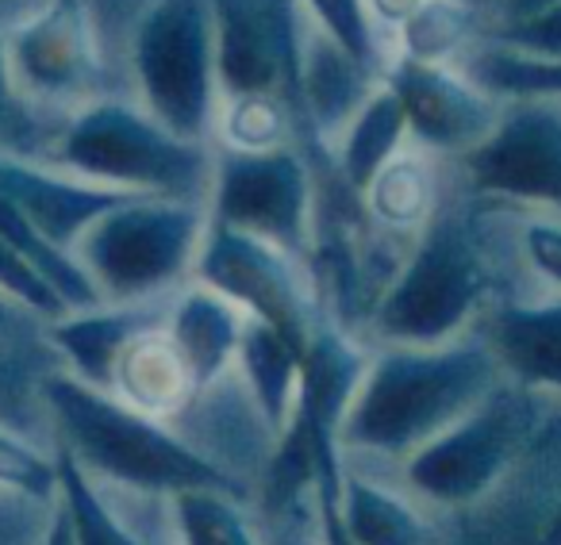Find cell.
I'll use <instances>...</instances> for the list:
<instances>
[{"label":"cell","mask_w":561,"mask_h":545,"mask_svg":"<svg viewBox=\"0 0 561 545\" xmlns=\"http://www.w3.org/2000/svg\"><path fill=\"white\" fill-rule=\"evenodd\" d=\"M500 381L477 331L443 346H369L366 376L339 422V457L358 468H400Z\"/></svg>","instance_id":"6da1fadb"},{"label":"cell","mask_w":561,"mask_h":545,"mask_svg":"<svg viewBox=\"0 0 561 545\" xmlns=\"http://www.w3.org/2000/svg\"><path fill=\"white\" fill-rule=\"evenodd\" d=\"M492 300H500V269L484 239L481 204L454 173L446 200L377 297L362 338L369 346H443L473 335Z\"/></svg>","instance_id":"7a4b0ae2"},{"label":"cell","mask_w":561,"mask_h":545,"mask_svg":"<svg viewBox=\"0 0 561 545\" xmlns=\"http://www.w3.org/2000/svg\"><path fill=\"white\" fill-rule=\"evenodd\" d=\"M39 396L55 422L58 450L101 488L158 499H170L185 488L234 491L165 422L131 411L112 392L89 389L58 369L39 381Z\"/></svg>","instance_id":"3957f363"},{"label":"cell","mask_w":561,"mask_h":545,"mask_svg":"<svg viewBox=\"0 0 561 545\" xmlns=\"http://www.w3.org/2000/svg\"><path fill=\"white\" fill-rule=\"evenodd\" d=\"M50 162L104 188L208 204L211 147L165 131L127 96H96L66 116Z\"/></svg>","instance_id":"277c9868"},{"label":"cell","mask_w":561,"mask_h":545,"mask_svg":"<svg viewBox=\"0 0 561 545\" xmlns=\"http://www.w3.org/2000/svg\"><path fill=\"white\" fill-rule=\"evenodd\" d=\"M131 101L185 142L211 147L219 116L208 0H142L127 27Z\"/></svg>","instance_id":"5b68a950"},{"label":"cell","mask_w":561,"mask_h":545,"mask_svg":"<svg viewBox=\"0 0 561 545\" xmlns=\"http://www.w3.org/2000/svg\"><path fill=\"white\" fill-rule=\"evenodd\" d=\"M204 231L208 204L131 196L81 234L73 257L101 304H147L193 281Z\"/></svg>","instance_id":"8992f818"},{"label":"cell","mask_w":561,"mask_h":545,"mask_svg":"<svg viewBox=\"0 0 561 545\" xmlns=\"http://www.w3.org/2000/svg\"><path fill=\"white\" fill-rule=\"evenodd\" d=\"M546 399L500 381L466 419L423 445L415 457L397 468L400 484L420 499L423 507L438 511H466L504 488L523 457L535 445L538 411Z\"/></svg>","instance_id":"52a82bcc"},{"label":"cell","mask_w":561,"mask_h":545,"mask_svg":"<svg viewBox=\"0 0 561 545\" xmlns=\"http://www.w3.org/2000/svg\"><path fill=\"white\" fill-rule=\"evenodd\" d=\"M320 216V170L305 147L265 154L211 147L208 219L305 257Z\"/></svg>","instance_id":"ba28073f"},{"label":"cell","mask_w":561,"mask_h":545,"mask_svg":"<svg viewBox=\"0 0 561 545\" xmlns=\"http://www.w3.org/2000/svg\"><path fill=\"white\" fill-rule=\"evenodd\" d=\"M193 281L216 289L250 320L280 331L300 350L316 323L328 315L305 257L211 219L193 265Z\"/></svg>","instance_id":"9c48e42d"},{"label":"cell","mask_w":561,"mask_h":545,"mask_svg":"<svg viewBox=\"0 0 561 545\" xmlns=\"http://www.w3.org/2000/svg\"><path fill=\"white\" fill-rule=\"evenodd\" d=\"M450 165L477 200L561 216V104H504L489 139Z\"/></svg>","instance_id":"30bf717a"},{"label":"cell","mask_w":561,"mask_h":545,"mask_svg":"<svg viewBox=\"0 0 561 545\" xmlns=\"http://www.w3.org/2000/svg\"><path fill=\"white\" fill-rule=\"evenodd\" d=\"M4 43L24 104L39 101L73 112L104 96V50L85 0H43Z\"/></svg>","instance_id":"8fae6325"},{"label":"cell","mask_w":561,"mask_h":545,"mask_svg":"<svg viewBox=\"0 0 561 545\" xmlns=\"http://www.w3.org/2000/svg\"><path fill=\"white\" fill-rule=\"evenodd\" d=\"M204 465H211L239 496L254 503L265 476L277 457L280 434L270 427L257 399L242 384V376L227 373L201 389L185 404V411L165 422Z\"/></svg>","instance_id":"7c38bea8"},{"label":"cell","mask_w":561,"mask_h":545,"mask_svg":"<svg viewBox=\"0 0 561 545\" xmlns=\"http://www.w3.org/2000/svg\"><path fill=\"white\" fill-rule=\"evenodd\" d=\"M208 4L216 27L219 101L273 93L293 104L300 47L297 0H208Z\"/></svg>","instance_id":"4fadbf2b"},{"label":"cell","mask_w":561,"mask_h":545,"mask_svg":"<svg viewBox=\"0 0 561 545\" xmlns=\"http://www.w3.org/2000/svg\"><path fill=\"white\" fill-rule=\"evenodd\" d=\"M385 85L400 101L408 124V142L431 158L458 162L489 139L504 104L477 89L458 66H427L392 58Z\"/></svg>","instance_id":"5bb4252c"},{"label":"cell","mask_w":561,"mask_h":545,"mask_svg":"<svg viewBox=\"0 0 561 545\" xmlns=\"http://www.w3.org/2000/svg\"><path fill=\"white\" fill-rule=\"evenodd\" d=\"M0 196H9L12 208H16L43 239L73 254L81 234H85L96 219L108 216L112 208H119V204H127L139 193H119V188L93 185V181L58 170V165H43L24 154L0 150Z\"/></svg>","instance_id":"9a60e30c"},{"label":"cell","mask_w":561,"mask_h":545,"mask_svg":"<svg viewBox=\"0 0 561 545\" xmlns=\"http://www.w3.org/2000/svg\"><path fill=\"white\" fill-rule=\"evenodd\" d=\"M473 331L492 350L504 381L542 399H561V297L530 292L492 300Z\"/></svg>","instance_id":"2e32d148"},{"label":"cell","mask_w":561,"mask_h":545,"mask_svg":"<svg viewBox=\"0 0 561 545\" xmlns=\"http://www.w3.org/2000/svg\"><path fill=\"white\" fill-rule=\"evenodd\" d=\"M165 304L170 297L147 300V304H96L43 323L47 327L43 335H47L50 350H58V358L66 361L62 373H70L89 389L108 392L112 369H116L124 346L142 331L158 327L165 320Z\"/></svg>","instance_id":"e0dca14e"},{"label":"cell","mask_w":561,"mask_h":545,"mask_svg":"<svg viewBox=\"0 0 561 545\" xmlns=\"http://www.w3.org/2000/svg\"><path fill=\"white\" fill-rule=\"evenodd\" d=\"M250 315L234 308L227 297L201 281L181 285L165 304V335L185 358L188 373L196 381V392L208 389L211 381L227 376L239 358L242 331H247Z\"/></svg>","instance_id":"ac0fdd59"},{"label":"cell","mask_w":561,"mask_h":545,"mask_svg":"<svg viewBox=\"0 0 561 545\" xmlns=\"http://www.w3.org/2000/svg\"><path fill=\"white\" fill-rule=\"evenodd\" d=\"M331 503L351 545H431V522L423 503L397 480H385L377 468L346 465Z\"/></svg>","instance_id":"d6986e66"},{"label":"cell","mask_w":561,"mask_h":545,"mask_svg":"<svg viewBox=\"0 0 561 545\" xmlns=\"http://www.w3.org/2000/svg\"><path fill=\"white\" fill-rule=\"evenodd\" d=\"M450 177H454L450 162L431 158L427 150L408 142V147L369 181L366 193L358 196L362 211H366V219L381 234L412 242L415 234L431 223L438 204L446 200Z\"/></svg>","instance_id":"ffe728a7"},{"label":"cell","mask_w":561,"mask_h":545,"mask_svg":"<svg viewBox=\"0 0 561 545\" xmlns=\"http://www.w3.org/2000/svg\"><path fill=\"white\" fill-rule=\"evenodd\" d=\"M108 392L131 411L147 415V419L173 422L185 411L188 399L196 396V381L188 373L185 358L178 353V346L170 343L165 327L158 323V327L142 331L124 346L116 369H112Z\"/></svg>","instance_id":"44dd1931"},{"label":"cell","mask_w":561,"mask_h":545,"mask_svg":"<svg viewBox=\"0 0 561 545\" xmlns=\"http://www.w3.org/2000/svg\"><path fill=\"white\" fill-rule=\"evenodd\" d=\"M408 147V124L400 101L392 96L389 85H381L366 104L358 108V116L343 127L335 142L328 147V165L354 196L366 193V185Z\"/></svg>","instance_id":"7402d4cb"},{"label":"cell","mask_w":561,"mask_h":545,"mask_svg":"<svg viewBox=\"0 0 561 545\" xmlns=\"http://www.w3.org/2000/svg\"><path fill=\"white\" fill-rule=\"evenodd\" d=\"M300 353L305 350L289 343L280 331L250 320L247 331H242L239 358H234V373L242 376V384L250 389V396L257 399L262 415L280 438H285V430L293 427V415H297Z\"/></svg>","instance_id":"603a6c76"},{"label":"cell","mask_w":561,"mask_h":545,"mask_svg":"<svg viewBox=\"0 0 561 545\" xmlns=\"http://www.w3.org/2000/svg\"><path fill=\"white\" fill-rule=\"evenodd\" d=\"M489 12L477 0H423L392 39V58L427 66H454L489 27Z\"/></svg>","instance_id":"cb8c5ba5"},{"label":"cell","mask_w":561,"mask_h":545,"mask_svg":"<svg viewBox=\"0 0 561 545\" xmlns=\"http://www.w3.org/2000/svg\"><path fill=\"white\" fill-rule=\"evenodd\" d=\"M58 461V507L70 522L73 545H158L142 522H135L101 484H93L62 450Z\"/></svg>","instance_id":"d4e9b609"},{"label":"cell","mask_w":561,"mask_h":545,"mask_svg":"<svg viewBox=\"0 0 561 545\" xmlns=\"http://www.w3.org/2000/svg\"><path fill=\"white\" fill-rule=\"evenodd\" d=\"M173 545H265L254 503L227 488H185L170 496Z\"/></svg>","instance_id":"484cf974"},{"label":"cell","mask_w":561,"mask_h":545,"mask_svg":"<svg viewBox=\"0 0 561 545\" xmlns=\"http://www.w3.org/2000/svg\"><path fill=\"white\" fill-rule=\"evenodd\" d=\"M454 66L500 104H515V101L561 104V58H527L477 39Z\"/></svg>","instance_id":"4316f807"},{"label":"cell","mask_w":561,"mask_h":545,"mask_svg":"<svg viewBox=\"0 0 561 545\" xmlns=\"http://www.w3.org/2000/svg\"><path fill=\"white\" fill-rule=\"evenodd\" d=\"M300 119L285 96H231L219 101L211 147L239 150V154H265V150L300 147Z\"/></svg>","instance_id":"83f0119b"},{"label":"cell","mask_w":561,"mask_h":545,"mask_svg":"<svg viewBox=\"0 0 561 545\" xmlns=\"http://www.w3.org/2000/svg\"><path fill=\"white\" fill-rule=\"evenodd\" d=\"M300 9H305V16L312 20L331 43H339L362 70L374 73L377 81H385L392 50H389V43H385V35L377 32L366 0H300Z\"/></svg>","instance_id":"f1b7e54d"},{"label":"cell","mask_w":561,"mask_h":545,"mask_svg":"<svg viewBox=\"0 0 561 545\" xmlns=\"http://www.w3.org/2000/svg\"><path fill=\"white\" fill-rule=\"evenodd\" d=\"M0 488L20 496L55 503L58 499V461L55 453H43L16 430L0 427Z\"/></svg>","instance_id":"f546056e"},{"label":"cell","mask_w":561,"mask_h":545,"mask_svg":"<svg viewBox=\"0 0 561 545\" xmlns=\"http://www.w3.org/2000/svg\"><path fill=\"white\" fill-rule=\"evenodd\" d=\"M0 297H9L12 304L43 323L66 315V304L55 297V289L4 239H0Z\"/></svg>","instance_id":"4dcf8cb0"},{"label":"cell","mask_w":561,"mask_h":545,"mask_svg":"<svg viewBox=\"0 0 561 545\" xmlns=\"http://www.w3.org/2000/svg\"><path fill=\"white\" fill-rule=\"evenodd\" d=\"M481 39L527 58H561V0L546 12H538V16L512 20V24H489Z\"/></svg>","instance_id":"1f68e13d"},{"label":"cell","mask_w":561,"mask_h":545,"mask_svg":"<svg viewBox=\"0 0 561 545\" xmlns=\"http://www.w3.org/2000/svg\"><path fill=\"white\" fill-rule=\"evenodd\" d=\"M257 519H262V542L265 545H323L316 488L265 507V511H257Z\"/></svg>","instance_id":"d6a6232c"},{"label":"cell","mask_w":561,"mask_h":545,"mask_svg":"<svg viewBox=\"0 0 561 545\" xmlns=\"http://www.w3.org/2000/svg\"><path fill=\"white\" fill-rule=\"evenodd\" d=\"M20 108H24V96H20L16 81H12L9 43L0 35V150H9V154H12V139H16V131L24 127Z\"/></svg>","instance_id":"836d02e7"},{"label":"cell","mask_w":561,"mask_h":545,"mask_svg":"<svg viewBox=\"0 0 561 545\" xmlns=\"http://www.w3.org/2000/svg\"><path fill=\"white\" fill-rule=\"evenodd\" d=\"M331 488L339 484H316V507H320V530H323V545H351L343 522L335 514V503H331Z\"/></svg>","instance_id":"e575fe53"},{"label":"cell","mask_w":561,"mask_h":545,"mask_svg":"<svg viewBox=\"0 0 561 545\" xmlns=\"http://www.w3.org/2000/svg\"><path fill=\"white\" fill-rule=\"evenodd\" d=\"M550 4H558V0H500V9H496V16H492V24H512V20L538 16V12H546Z\"/></svg>","instance_id":"d590c367"},{"label":"cell","mask_w":561,"mask_h":545,"mask_svg":"<svg viewBox=\"0 0 561 545\" xmlns=\"http://www.w3.org/2000/svg\"><path fill=\"white\" fill-rule=\"evenodd\" d=\"M535 545H561V491H558V496H553L550 511H546L542 526H538Z\"/></svg>","instance_id":"8d00e7d4"},{"label":"cell","mask_w":561,"mask_h":545,"mask_svg":"<svg viewBox=\"0 0 561 545\" xmlns=\"http://www.w3.org/2000/svg\"><path fill=\"white\" fill-rule=\"evenodd\" d=\"M43 545H73V534H70V522H66V511L55 503V519H50V530L43 537Z\"/></svg>","instance_id":"74e56055"},{"label":"cell","mask_w":561,"mask_h":545,"mask_svg":"<svg viewBox=\"0 0 561 545\" xmlns=\"http://www.w3.org/2000/svg\"><path fill=\"white\" fill-rule=\"evenodd\" d=\"M24 315H27L24 308H16L9 297H0V338L12 335V331L20 327V320H24Z\"/></svg>","instance_id":"f35d334b"}]
</instances>
